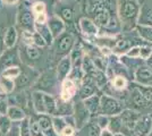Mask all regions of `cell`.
Masks as SVG:
<instances>
[{"label":"cell","mask_w":152,"mask_h":136,"mask_svg":"<svg viewBox=\"0 0 152 136\" xmlns=\"http://www.w3.org/2000/svg\"><path fill=\"white\" fill-rule=\"evenodd\" d=\"M47 24L50 28L51 33L53 35L55 40L57 39L58 36H60L65 31H66V24L58 15H55V16H51L48 18V22Z\"/></svg>","instance_id":"7c38bea8"},{"label":"cell","mask_w":152,"mask_h":136,"mask_svg":"<svg viewBox=\"0 0 152 136\" xmlns=\"http://www.w3.org/2000/svg\"><path fill=\"white\" fill-rule=\"evenodd\" d=\"M13 123L14 121H12L10 118L7 115H1L0 116V130L2 132V134L5 136L10 130L12 126H13Z\"/></svg>","instance_id":"4dcf8cb0"},{"label":"cell","mask_w":152,"mask_h":136,"mask_svg":"<svg viewBox=\"0 0 152 136\" xmlns=\"http://www.w3.org/2000/svg\"><path fill=\"white\" fill-rule=\"evenodd\" d=\"M115 134L109 129V128H104V129H101V133H100V136H114Z\"/></svg>","instance_id":"b9f144b4"},{"label":"cell","mask_w":152,"mask_h":136,"mask_svg":"<svg viewBox=\"0 0 152 136\" xmlns=\"http://www.w3.org/2000/svg\"><path fill=\"white\" fill-rule=\"evenodd\" d=\"M124 110L123 104L116 97L103 94L101 95V105H100V115H106L108 117L121 115Z\"/></svg>","instance_id":"5b68a950"},{"label":"cell","mask_w":152,"mask_h":136,"mask_svg":"<svg viewBox=\"0 0 152 136\" xmlns=\"http://www.w3.org/2000/svg\"><path fill=\"white\" fill-rule=\"evenodd\" d=\"M19 133L20 136H32L31 126H30V118L26 117L22 121H19Z\"/></svg>","instance_id":"d6a6232c"},{"label":"cell","mask_w":152,"mask_h":136,"mask_svg":"<svg viewBox=\"0 0 152 136\" xmlns=\"http://www.w3.org/2000/svg\"><path fill=\"white\" fill-rule=\"evenodd\" d=\"M35 31L43 38V40L45 41L48 47L53 44L55 38H53V35H52V33H51L50 28H49L47 23H45V24H35Z\"/></svg>","instance_id":"ac0fdd59"},{"label":"cell","mask_w":152,"mask_h":136,"mask_svg":"<svg viewBox=\"0 0 152 136\" xmlns=\"http://www.w3.org/2000/svg\"><path fill=\"white\" fill-rule=\"evenodd\" d=\"M32 10L34 15H38L41 13H47V7L43 1H37L34 4H32Z\"/></svg>","instance_id":"74e56055"},{"label":"cell","mask_w":152,"mask_h":136,"mask_svg":"<svg viewBox=\"0 0 152 136\" xmlns=\"http://www.w3.org/2000/svg\"><path fill=\"white\" fill-rule=\"evenodd\" d=\"M55 53L60 59L66 56H69L73 48L75 47V36L70 32H64L60 36H58L53 42Z\"/></svg>","instance_id":"277c9868"},{"label":"cell","mask_w":152,"mask_h":136,"mask_svg":"<svg viewBox=\"0 0 152 136\" xmlns=\"http://www.w3.org/2000/svg\"><path fill=\"white\" fill-rule=\"evenodd\" d=\"M6 47H5V42H4V38H1L0 36V57H1V55L4 53V49H5Z\"/></svg>","instance_id":"ee69618b"},{"label":"cell","mask_w":152,"mask_h":136,"mask_svg":"<svg viewBox=\"0 0 152 136\" xmlns=\"http://www.w3.org/2000/svg\"><path fill=\"white\" fill-rule=\"evenodd\" d=\"M16 87V81L12 78L5 77V76H0V92L9 95L12 94Z\"/></svg>","instance_id":"44dd1931"},{"label":"cell","mask_w":152,"mask_h":136,"mask_svg":"<svg viewBox=\"0 0 152 136\" xmlns=\"http://www.w3.org/2000/svg\"><path fill=\"white\" fill-rule=\"evenodd\" d=\"M135 87L140 91V93L142 94V97L145 99L148 104L152 105V86H145V85L137 84Z\"/></svg>","instance_id":"f546056e"},{"label":"cell","mask_w":152,"mask_h":136,"mask_svg":"<svg viewBox=\"0 0 152 136\" xmlns=\"http://www.w3.org/2000/svg\"><path fill=\"white\" fill-rule=\"evenodd\" d=\"M73 68V63L69 56H66L59 60L57 65V79L59 82H63L65 78L69 75L70 71Z\"/></svg>","instance_id":"4fadbf2b"},{"label":"cell","mask_w":152,"mask_h":136,"mask_svg":"<svg viewBox=\"0 0 152 136\" xmlns=\"http://www.w3.org/2000/svg\"><path fill=\"white\" fill-rule=\"evenodd\" d=\"M74 113V104L70 103V101H64L60 99L58 102L57 107V113L58 116H68Z\"/></svg>","instance_id":"d4e9b609"},{"label":"cell","mask_w":152,"mask_h":136,"mask_svg":"<svg viewBox=\"0 0 152 136\" xmlns=\"http://www.w3.org/2000/svg\"><path fill=\"white\" fill-rule=\"evenodd\" d=\"M108 128L111 130L114 134L123 133V129H124L125 127H124V124H123L121 115L109 117V125H108Z\"/></svg>","instance_id":"cb8c5ba5"},{"label":"cell","mask_w":152,"mask_h":136,"mask_svg":"<svg viewBox=\"0 0 152 136\" xmlns=\"http://www.w3.org/2000/svg\"><path fill=\"white\" fill-rule=\"evenodd\" d=\"M58 16L65 22L66 24V28L68 25H72L74 23V9L70 6H64L59 9L58 12Z\"/></svg>","instance_id":"d6986e66"},{"label":"cell","mask_w":152,"mask_h":136,"mask_svg":"<svg viewBox=\"0 0 152 136\" xmlns=\"http://www.w3.org/2000/svg\"><path fill=\"white\" fill-rule=\"evenodd\" d=\"M6 136H20V133H19V121H14L12 128L6 134Z\"/></svg>","instance_id":"60d3db41"},{"label":"cell","mask_w":152,"mask_h":136,"mask_svg":"<svg viewBox=\"0 0 152 136\" xmlns=\"http://www.w3.org/2000/svg\"><path fill=\"white\" fill-rule=\"evenodd\" d=\"M19 64V55L17 49L10 48L7 49L6 51L0 57V73H2L4 69H6L7 67L10 66H18Z\"/></svg>","instance_id":"9c48e42d"},{"label":"cell","mask_w":152,"mask_h":136,"mask_svg":"<svg viewBox=\"0 0 152 136\" xmlns=\"http://www.w3.org/2000/svg\"><path fill=\"white\" fill-rule=\"evenodd\" d=\"M18 40V33L15 26H9L7 27L5 35H4V42H5V47L6 49H10V48H15V45L17 43Z\"/></svg>","instance_id":"e0dca14e"},{"label":"cell","mask_w":152,"mask_h":136,"mask_svg":"<svg viewBox=\"0 0 152 136\" xmlns=\"http://www.w3.org/2000/svg\"><path fill=\"white\" fill-rule=\"evenodd\" d=\"M78 28L88 38H95L98 35V33H99L98 25L90 17H82V18H80V20H78Z\"/></svg>","instance_id":"8fae6325"},{"label":"cell","mask_w":152,"mask_h":136,"mask_svg":"<svg viewBox=\"0 0 152 136\" xmlns=\"http://www.w3.org/2000/svg\"><path fill=\"white\" fill-rule=\"evenodd\" d=\"M30 126H31L32 136H45L37 118H30Z\"/></svg>","instance_id":"836d02e7"},{"label":"cell","mask_w":152,"mask_h":136,"mask_svg":"<svg viewBox=\"0 0 152 136\" xmlns=\"http://www.w3.org/2000/svg\"><path fill=\"white\" fill-rule=\"evenodd\" d=\"M128 85V81L123 75H116L111 77V87L116 91H124Z\"/></svg>","instance_id":"484cf974"},{"label":"cell","mask_w":152,"mask_h":136,"mask_svg":"<svg viewBox=\"0 0 152 136\" xmlns=\"http://www.w3.org/2000/svg\"><path fill=\"white\" fill-rule=\"evenodd\" d=\"M73 115H74V118H75L76 128L77 129L83 128L92 119L90 111L86 109V107L84 105L82 100H80L78 102H76L74 104V113Z\"/></svg>","instance_id":"8992f818"},{"label":"cell","mask_w":152,"mask_h":136,"mask_svg":"<svg viewBox=\"0 0 152 136\" xmlns=\"http://www.w3.org/2000/svg\"><path fill=\"white\" fill-rule=\"evenodd\" d=\"M25 56L30 61H35L40 57V48L34 44H25Z\"/></svg>","instance_id":"83f0119b"},{"label":"cell","mask_w":152,"mask_h":136,"mask_svg":"<svg viewBox=\"0 0 152 136\" xmlns=\"http://www.w3.org/2000/svg\"><path fill=\"white\" fill-rule=\"evenodd\" d=\"M92 118H94V123L101 129L108 128V125H109V117L108 116H106V115H98V116L92 117Z\"/></svg>","instance_id":"d590c367"},{"label":"cell","mask_w":152,"mask_h":136,"mask_svg":"<svg viewBox=\"0 0 152 136\" xmlns=\"http://www.w3.org/2000/svg\"><path fill=\"white\" fill-rule=\"evenodd\" d=\"M52 118V124H53V128L56 130V133L59 134V132L63 129L64 127L67 125V121L65 119L64 116H58V115H55V116H51Z\"/></svg>","instance_id":"1f68e13d"},{"label":"cell","mask_w":152,"mask_h":136,"mask_svg":"<svg viewBox=\"0 0 152 136\" xmlns=\"http://www.w3.org/2000/svg\"><path fill=\"white\" fill-rule=\"evenodd\" d=\"M57 1H61L63 2V1H67V0H57Z\"/></svg>","instance_id":"7dc6e473"},{"label":"cell","mask_w":152,"mask_h":136,"mask_svg":"<svg viewBox=\"0 0 152 136\" xmlns=\"http://www.w3.org/2000/svg\"><path fill=\"white\" fill-rule=\"evenodd\" d=\"M140 116H141V113L136 112V111L128 110V109L123 110L121 112V120H123V124H124V127L132 130L135 123H136V120L140 118Z\"/></svg>","instance_id":"2e32d148"},{"label":"cell","mask_w":152,"mask_h":136,"mask_svg":"<svg viewBox=\"0 0 152 136\" xmlns=\"http://www.w3.org/2000/svg\"><path fill=\"white\" fill-rule=\"evenodd\" d=\"M17 23L23 32H35V16L32 10V5H28L27 1H25L19 9Z\"/></svg>","instance_id":"3957f363"},{"label":"cell","mask_w":152,"mask_h":136,"mask_svg":"<svg viewBox=\"0 0 152 136\" xmlns=\"http://www.w3.org/2000/svg\"><path fill=\"white\" fill-rule=\"evenodd\" d=\"M151 117H152V115H151ZM149 136H152V130H151V134H150Z\"/></svg>","instance_id":"c3c4849f"},{"label":"cell","mask_w":152,"mask_h":136,"mask_svg":"<svg viewBox=\"0 0 152 136\" xmlns=\"http://www.w3.org/2000/svg\"><path fill=\"white\" fill-rule=\"evenodd\" d=\"M140 12L141 7L137 0H118V17L124 32H131L136 28Z\"/></svg>","instance_id":"6da1fadb"},{"label":"cell","mask_w":152,"mask_h":136,"mask_svg":"<svg viewBox=\"0 0 152 136\" xmlns=\"http://www.w3.org/2000/svg\"><path fill=\"white\" fill-rule=\"evenodd\" d=\"M78 87V84H76L73 79L68 77L65 78L60 85V99L64 101H72L73 97L77 94Z\"/></svg>","instance_id":"ba28073f"},{"label":"cell","mask_w":152,"mask_h":136,"mask_svg":"<svg viewBox=\"0 0 152 136\" xmlns=\"http://www.w3.org/2000/svg\"><path fill=\"white\" fill-rule=\"evenodd\" d=\"M6 115L10 118L12 121H22L26 118L25 111L19 108L18 105H9Z\"/></svg>","instance_id":"ffe728a7"},{"label":"cell","mask_w":152,"mask_h":136,"mask_svg":"<svg viewBox=\"0 0 152 136\" xmlns=\"http://www.w3.org/2000/svg\"><path fill=\"white\" fill-rule=\"evenodd\" d=\"M84 105L86 107V109L90 111L91 116L95 117L100 115V105H101V97H99L98 94H93L91 97H86L82 100Z\"/></svg>","instance_id":"9a60e30c"},{"label":"cell","mask_w":152,"mask_h":136,"mask_svg":"<svg viewBox=\"0 0 152 136\" xmlns=\"http://www.w3.org/2000/svg\"><path fill=\"white\" fill-rule=\"evenodd\" d=\"M55 84V81H53V78L49 77V76H43V77L40 78V81H39V85H40V91H43V92H47L48 93V87L49 86H52V85Z\"/></svg>","instance_id":"e575fe53"},{"label":"cell","mask_w":152,"mask_h":136,"mask_svg":"<svg viewBox=\"0 0 152 136\" xmlns=\"http://www.w3.org/2000/svg\"><path fill=\"white\" fill-rule=\"evenodd\" d=\"M32 103L38 113L55 116L57 113L58 101L51 94L43 91H35L32 94Z\"/></svg>","instance_id":"7a4b0ae2"},{"label":"cell","mask_w":152,"mask_h":136,"mask_svg":"<svg viewBox=\"0 0 152 136\" xmlns=\"http://www.w3.org/2000/svg\"><path fill=\"white\" fill-rule=\"evenodd\" d=\"M134 81L140 85L152 86V69L146 65H140L134 73Z\"/></svg>","instance_id":"30bf717a"},{"label":"cell","mask_w":152,"mask_h":136,"mask_svg":"<svg viewBox=\"0 0 152 136\" xmlns=\"http://www.w3.org/2000/svg\"><path fill=\"white\" fill-rule=\"evenodd\" d=\"M39 124L42 128V132L45 136H59L56 133V130L53 128V124H52V118L49 115H45V113H39L38 117Z\"/></svg>","instance_id":"5bb4252c"},{"label":"cell","mask_w":152,"mask_h":136,"mask_svg":"<svg viewBox=\"0 0 152 136\" xmlns=\"http://www.w3.org/2000/svg\"><path fill=\"white\" fill-rule=\"evenodd\" d=\"M152 130V117L150 115H141L134 125V136H149Z\"/></svg>","instance_id":"52a82bcc"},{"label":"cell","mask_w":152,"mask_h":136,"mask_svg":"<svg viewBox=\"0 0 152 136\" xmlns=\"http://www.w3.org/2000/svg\"><path fill=\"white\" fill-rule=\"evenodd\" d=\"M0 136H5L4 134H2V132H1V130H0Z\"/></svg>","instance_id":"bcb514c9"},{"label":"cell","mask_w":152,"mask_h":136,"mask_svg":"<svg viewBox=\"0 0 152 136\" xmlns=\"http://www.w3.org/2000/svg\"><path fill=\"white\" fill-rule=\"evenodd\" d=\"M20 0H2V2L6 5V6H14V5H17Z\"/></svg>","instance_id":"7bdbcfd3"},{"label":"cell","mask_w":152,"mask_h":136,"mask_svg":"<svg viewBox=\"0 0 152 136\" xmlns=\"http://www.w3.org/2000/svg\"><path fill=\"white\" fill-rule=\"evenodd\" d=\"M135 31L137 32L140 38L145 40L146 42L152 43V26L150 25H137Z\"/></svg>","instance_id":"4316f807"},{"label":"cell","mask_w":152,"mask_h":136,"mask_svg":"<svg viewBox=\"0 0 152 136\" xmlns=\"http://www.w3.org/2000/svg\"><path fill=\"white\" fill-rule=\"evenodd\" d=\"M20 74H22V69L19 68V66H10V67H7L6 69H4L0 76H5V77L16 81Z\"/></svg>","instance_id":"f1b7e54d"},{"label":"cell","mask_w":152,"mask_h":136,"mask_svg":"<svg viewBox=\"0 0 152 136\" xmlns=\"http://www.w3.org/2000/svg\"><path fill=\"white\" fill-rule=\"evenodd\" d=\"M139 25L152 26V8L148 6L141 7L139 17Z\"/></svg>","instance_id":"603a6c76"},{"label":"cell","mask_w":152,"mask_h":136,"mask_svg":"<svg viewBox=\"0 0 152 136\" xmlns=\"http://www.w3.org/2000/svg\"><path fill=\"white\" fill-rule=\"evenodd\" d=\"M1 95H5V94H1ZM0 95V113L1 115H6L7 110H8V100L5 97H1Z\"/></svg>","instance_id":"ab89813d"},{"label":"cell","mask_w":152,"mask_h":136,"mask_svg":"<svg viewBox=\"0 0 152 136\" xmlns=\"http://www.w3.org/2000/svg\"><path fill=\"white\" fill-rule=\"evenodd\" d=\"M114 136H126L125 134H123V133H117V134H115Z\"/></svg>","instance_id":"f6af8a7d"},{"label":"cell","mask_w":152,"mask_h":136,"mask_svg":"<svg viewBox=\"0 0 152 136\" xmlns=\"http://www.w3.org/2000/svg\"><path fill=\"white\" fill-rule=\"evenodd\" d=\"M32 44L37 45L39 48H45V47H48L47 43H45V41L43 40V38L39 34L37 31L33 33V41H32Z\"/></svg>","instance_id":"f35d334b"},{"label":"cell","mask_w":152,"mask_h":136,"mask_svg":"<svg viewBox=\"0 0 152 136\" xmlns=\"http://www.w3.org/2000/svg\"><path fill=\"white\" fill-rule=\"evenodd\" d=\"M76 128L75 126H73V125H69V124H67L65 127H64L63 129L59 132V136H74L76 134Z\"/></svg>","instance_id":"8d00e7d4"},{"label":"cell","mask_w":152,"mask_h":136,"mask_svg":"<svg viewBox=\"0 0 152 136\" xmlns=\"http://www.w3.org/2000/svg\"><path fill=\"white\" fill-rule=\"evenodd\" d=\"M80 132H81L80 136H100L101 128L93 120H90V123H88L83 128H81Z\"/></svg>","instance_id":"7402d4cb"}]
</instances>
